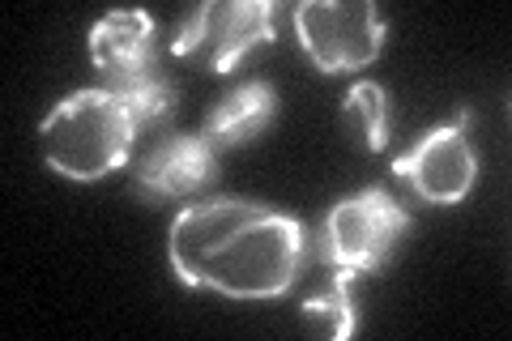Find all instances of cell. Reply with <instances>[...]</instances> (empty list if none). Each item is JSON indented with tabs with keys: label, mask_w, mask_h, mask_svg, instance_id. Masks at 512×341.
Listing matches in <instances>:
<instances>
[{
	"label": "cell",
	"mask_w": 512,
	"mask_h": 341,
	"mask_svg": "<svg viewBox=\"0 0 512 341\" xmlns=\"http://www.w3.org/2000/svg\"><path fill=\"white\" fill-rule=\"evenodd\" d=\"M167 256L184 286L227 299H278L303 269V226L278 209L214 197L175 214Z\"/></svg>",
	"instance_id": "1"
},
{
	"label": "cell",
	"mask_w": 512,
	"mask_h": 341,
	"mask_svg": "<svg viewBox=\"0 0 512 341\" xmlns=\"http://www.w3.org/2000/svg\"><path fill=\"white\" fill-rule=\"evenodd\" d=\"M43 158L47 167L60 171L64 180H103L120 171L137 141V124L120 103V94L107 86L73 90L60 99L39 124Z\"/></svg>",
	"instance_id": "2"
},
{
	"label": "cell",
	"mask_w": 512,
	"mask_h": 341,
	"mask_svg": "<svg viewBox=\"0 0 512 341\" xmlns=\"http://www.w3.org/2000/svg\"><path fill=\"white\" fill-rule=\"evenodd\" d=\"M410 231V214L397 205L384 188H363L329 209L325 218V239L320 252L333 269L350 273H376L393 256V248Z\"/></svg>",
	"instance_id": "3"
},
{
	"label": "cell",
	"mask_w": 512,
	"mask_h": 341,
	"mask_svg": "<svg viewBox=\"0 0 512 341\" xmlns=\"http://www.w3.org/2000/svg\"><path fill=\"white\" fill-rule=\"evenodd\" d=\"M295 35L320 73H355L380 56L384 22L372 0H303Z\"/></svg>",
	"instance_id": "4"
},
{
	"label": "cell",
	"mask_w": 512,
	"mask_h": 341,
	"mask_svg": "<svg viewBox=\"0 0 512 341\" xmlns=\"http://www.w3.org/2000/svg\"><path fill=\"white\" fill-rule=\"evenodd\" d=\"M274 0H231V5H201L180 22L171 39L175 56H201L214 73H231L252 47L274 43Z\"/></svg>",
	"instance_id": "5"
},
{
	"label": "cell",
	"mask_w": 512,
	"mask_h": 341,
	"mask_svg": "<svg viewBox=\"0 0 512 341\" xmlns=\"http://www.w3.org/2000/svg\"><path fill=\"white\" fill-rule=\"evenodd\" d=\"M393 175L427 205H457L474 188L478 175V158L470 145V111L431 128L427 137L414 141V150L393 158Z\"/></svg>",
	"instance_id": "6"
},
{
	"label": "cell",
	"mask_w": 512,
	"mask_h": 341,
	"mask_svg": "<svg viewBox=\"0 0 512 341\" xmlns=\"http://www.w3.org/2000/svg\"><path fill=\"white\" fill-rule=\"evenodd\" d=\"M90 60L103 73V86L154 69V18L141 9L99 18L90 26Z\"/></svg>",
	"instance_id": "7"
},
{
	"label": "cell",
	"mask_w": 512,
	"mask_h": 341,
	"mask_svg": "<svg viewBox=\"0 0 512 341\" xmlns=\"http://www.w3.org/2000/svg\"><path fill=\"white\" fill-rule=\"evenodd\" d=\"M214 141L210 137H167L158 150L141 162L137 188L146 197H192L214 180Z\"/></svg>",
	"instance_id": "8"
},
{
	"label": "cell",
	"mask_w": 512,
	"mask_h": 341,
	"mask_svg": "<svg viewBox=\"0 0 512 341\" xmlns=\"http://www.w3.org/2000/svg\"><path fill=\"white\" fill-rule=\"evenodd\" d=\"M278 111V94L269 81H244L239 90H231L227 99H222L210 120H205V137L214 145H244L252 137H261L269 120H274Z\"/></svg>",
	"instance_id": "9"
},
{
	"label": "cell",
	"mask_w": 512,
	"mask_h": 341,
	"mask_svg": "<svg viewBox=\"0 0 512 341\" xmlns=\"http://www.w3.org/2000/svg\"><path fill=\"white\" fill-rule=\"evenodd\" d=\"M342 124L350 141L367 154H380L389 145V99L376 81H355L346 90V103H342Z\"/></svg>",
	"instance_id": "10"
},
{
	"label": "cell",
	"mask_w": 512,
	"mask_h": 341,
	"mask_svg": "<svg viewBox=\"0 0 512 341\" xmlns=\"http://www.w3.org/2000/svg\"><path fill=\"white\" fill-rule=\"evenodd\" d=\"M107 90L120 94V103L128 107V116H133L137 128L163 124L175 111V86L158 69L133 73V77H124V81H116V86H107Z\"/></svg>",
	"instance_id": "11"
},
{
	"label": "cell",
	"mask_w": 512,
	"mask_h": 341,
	"mask_svg": "<svg viewBox=\"0 0 512 341\" xmlns=\"http://www.w3.org/2000/svg\"><path fill=\"white\" fill-rule=\"evenodd\" d=\"M299 312H303V320H308L312 329L329 333L333 341L355 337V329H359V312H355V303H350V273L338 269L333 286H329V290H320V295H312L308 303L299 307Z\"/></svg>",
	"instance_id": "12"
}]
</instances>
